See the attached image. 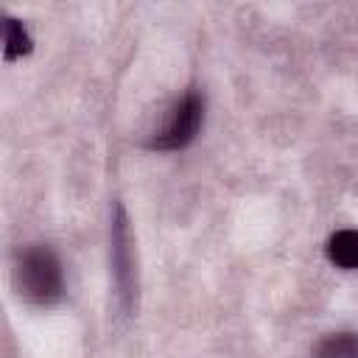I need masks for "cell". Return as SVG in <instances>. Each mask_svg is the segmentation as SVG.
I'll return each instance as SVG.
<instances>
[{
	"label": "cell",
	"mask_w": 358,
	"mask_h": 358,
	"mask_svg": "<svg viewBox=\"0 0 358 358\" xmlns=\"http://www.w3.org/2000/svg\"><path fill=\"white\" fill-rule=\"evenodd\" d=\"M17 288L34 305H53L64 294V271L48 246H31L17 263Z\"/></svg>",
	"instance_id": "1"
},
{
	"label": "cell",
	"mask_w": 358,
	"mask_h": 358,
	"mask_svg": "<svg viewBox=\"0 0 358 358\" xmlns=\"http://www.w3.org/2000/svg\"><path fill=\"white\" fill-rule=\"evenodd\" d=\"M201 117H204V101L199 92H187L171 112L168 123L148 140L151 148H159V151H176V148H185L187 143L196 140L199 134V126H201Z\"/></svg>",
	"instance_id": "2"
},
{
	"label": "cell",
	"mask_w": 358,
	"mask_h": 358,
	"mask_svg": "<svg viewBox=\"0 0 358 358\" xmlns=\"http://www.w3.org/2000/svg\"><path fill=\"white\" fill-rule=\"evenodd\" d=\"M112 252H115V274H117V285L126 294V305L131 296V260H129V227H126V215L123 210H117V221H115V235H112Z\"/></svg>",
	"instance_id": "3"
},
{
	"label": "cell",
	"mask_w": 358,
	"mask_h": 358,
	"mask_svg": "<svg viewBox=\"0 0 358 358\" xmlns=\"http://www.w3.org/2000/svg\"><path fill=\"white\" fill-rule=\"evenodd\" d=\"M327 257L338 268H358V229H338L327 241Z\"/></svg>",
	"instance_id": "4"
},
{
	"label": "cell",
	"mask_w": 358,
	"mask_h": 358,
	"mask_svg": "<svg viewBox=\"0 0 358 358\" xmlns=\"http://www.w3.org/2000/svg\"><path fill=\"white\" fill-rule=\"evenodd\" d=\"M316 358H358V333H333L316 347Z\"/></svg>",
	"instance_id": "5"
},
{
	"label": "cell",
	"mask_w": 358,
	"mask_h": 358,
	"mask_svg": "<svg viewBox=\"0 0 358 358\" xmlns=\"http://www.w3.org/2000/svg\"><path fill=\"white\" fill-rule=\"evenodd\" d=\"M31 50V36L20 20H6V59H17Z\"/></svg>",
	"instance_id": "6"
}]
</instances>
